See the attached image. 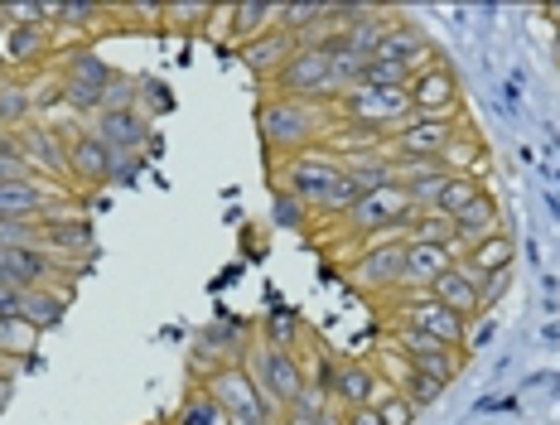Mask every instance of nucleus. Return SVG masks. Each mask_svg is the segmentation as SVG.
Masks as SVG:
<instances>
[{
    "instance_id": "6e6552de",
    "label": "nucleus",
    "mask_w": 560,
    "mask_h": 425,
    "mask_svg": "<svg viewBox=\"0 0 560 425\" xmlns=\"http://www.w3.org/2000/svg\"><path fill=\"white\" fill-rule=\"evenodd\" d=\"M198 382L218 397V406H223L232 421H280V411L261 397V387L252 382L247 363H223V368H208V372H198Z\"/></svg>"
},
{
    "instance_id": "f8f14e48",
    "label": "nucleus",
    "mask_w": 560,
    "mask_h": 425,
    "mask_svg": "<svg viewBox=\"0 0 560 425\" xmlns=\"http://www.w3.org/2000/svg\"><path fill=\"white\" fill-rule=\"evenodd\" d=\"M358 290L368 295H401L406 290V242H368L358 246V262L348 266Z\"/></svg>"
},
{
    "instance_id": "0eeeda50",
    "label": "nucleus",
    "mask_w": 560,
    "mask_h": 425,
    "mask_svg": "<svg viewBox=\"0 0 560 425\" xmlns=\"http://www.w3.org/2000/svg\"><path fill=\"white\" fill-rule=\"evenodd\" d=\"M392 319H396V329H416V334H430V338H440V344H450V348H469V319L445 310L430 290L392 295Z\"/></svg>"
},
{
    "instance_id": "c85d7f7f",
    "label": "nucleus",
    "mask_w": 560,
    "mask_h": 425,
    "mask_svg": "<svg viewBox=\"0 0 560 425\" xmlns=\"http://www.w3.org/2000/svg\"><path fill=\"white\" fill-rule=\"evenodd\" d=\"M170 425H232V416L218 406V397L208 392L198 377H189V387H184V401H179V411H174Z\"/></svg>"
},
{
    "instance_id": "aec40b11",
    "label": "nucleus",
    "mask_w": 560,
    "mask_h": 425,
    "mask_svg": "<svg viewBox=\"0 0 560 425\" xmlns=\"http://www.w3.org/2000/svg\"><path fill=\"white\" fill-rule=\"evenodd\" d=\"M445 180H450V170L440 160H392V184H401V194L411 198V208H420V213L435 208Z\"/></svg>"
},
{
    "instance_id": "f704fd0d",
    "label": "nucleus",
    "mask_w": 560,
    "mask_h": 425,
    "mask_svg": "<svg viewBox=\"0 0 560 425\" xmlns=\"http://www.w3.org/2000/svg\"><path fill=\"white\" fill-rule=\"evenodd\" d=\"M464 363H469V348H450V344H440V348H430V353H420L416 358V372H425V377H435V382H454V377L464 372Z\"/></svg>"
},
{
    "instance_id": "4be33fe9",
    "label": "nucleus",
    "mask_w": 560,
    "mask_h": 425,
    "mask_svg": "<svg viewBox=\"0 0 560 425\" xmlns=\"http://www.w3.org/2000/svg\"><path fill=\"white\" fill-rule=\"evenodd\" d=\"M300 44L290 39L285 30H266L261 39H252V44H242L237 49V58H242V68H247V73L261 82V88H271V78L280 73V68H285V58L295 54Z\"/></svg>"
},
{
    "instance_id": "49530a36",
    "label": "nucleus",
    "mask_w": 560,
    "mask_h": 425,
    "mask_svg": "<svg viewBox=\"0 0 560 425\" xmlns=\"http://www.w3.org/2000/svg\"><path fill=\"white\" fill-rule=\"evenodd\" d=\"M10 392H15V377H10L5 368H0V411L10 406Z\"/></svg>"
},
{
    "instance_id": "473e14b6",
    "label": "nucleus",
    "mask_w": 560,
    "mask_h": 425,
    "mask_svg": "<svg viewBox=\"0 0 560 425\" xmlns=\"http://www.w3.org/2000/svg\"><path fill=\"white\" fill-rule=\"evenodd\" d=\"M478 194H488V180H478V174H450L445 188H440V198H435V213L454 218V213H464Z\"/></svg>"
},
{
    "instance_id": "bb28decb",
    "label": "nucleus",
    "mask_w": 560,
    "mask_h": 425,
    "mask_svg": "<svg viewBox=\"0 0 560 425\" xmlns=\"http://www.w3.org/2000/svg\"><path fill=\"white\" fill-rule=\"evenodd\" d=\"M440 164H445L450 174H478V180H488V140L478 136L469 122H464L459 136L450 140V150L440 156Z\"/></svg>"
},
{
    "instance_id": "c03bdc74",
    "label": "nucleus",
    "mask_w": 560,
    "mask_h": 425,
    "mask_svg": "<svg viewBox=\"0 0 560 425\" xmlns=\"http://www.w3.org/2000/svg\"><path fill=\"white\" fill-rule=\"evenodd\" d=\"M140 164H145V156H112V184H131Z\"/></svg>"
},
{
    "instance_id": "412c9836",
    "label": "nucleus",
    "mask_w": 560,
    "mask_h": 425,
    "mask_svg": "<svg viewBox=\"0 0 560 425\" xmlns=\"http://www.w3.org/2000/svg\"><path fill=\"white\" fill-rule=\"evenodd\" d=\"M430 295H435V300L445 305V310H454L459 319H469V324L483 314V280H478L464 262H454L450 271H440L435 286H430Z\"/></svg>"
},
{
    "instance_id": "603ef678",
    "label": "nucleus",
    "mask_w": 560,
    "mask_h": 425,
    "mask_svg": "<svg viewBox=\"0 0 560 425\" xmlns=\"http://www.w3.org/2000/svg\"><path fill=\"white\" fill-rule=\"evenodd\" d=\"M232 425H276V421H232Z\"/></svg>"
},
{
    "instance_id": "39448f33",
    "label": "nucleus",
    "mask_w": 560,
    "mask_h": 425,
    "mask_svg": "<svg viewBox=\"0 0 560 425\" xmlns=\"http://www.w3.org/2000/svg\"><path fill=\"white\" fill-rule=\"evenodd\" d=\"M334 112H338V122H353V126H368V131L392 136L401 122H411V92L358 82V88H348L343 97L334 102Z\"/></svg>"
},
{
    "instance_id": "4468645a",
    "label": "nucleus",
    "mask_w": 560,
    "mask_h": 425,
    "mask_svg": "<svg viewBox=\"0 0 560 425\" xmlns=\"http://www.w3.org/2000/svg\"><path fill=\"white\" fill-rule=\"evenodd\" d=\"M39 246L54 256V262H63L78 276L83 256H92V222H88V213H58V218H44L39 222Z\"/></svg>"
},
{
    "instance_id": "e433bc0d",
    "label": "nucleus",
    "mask_w": 560,
    "mask_h": 425,
    "mask_svg": "<svg viewBox=\"0 0 560 425\" xmlns=\"http://www.w3.org/2000/svg\"><path fill=\"white\" fill-rule=\"evenodd\" d=\"M256 338L271 348H300L305 344V329H295V319L290 314H271L266 319V329H256Z\"/></svg>"
},
{
    "instance_id": "c756f323",
    "label": "nucleus",
    "mask_w": 560,
    "mask_h": 425,
    "mask_svg": "<svg viewBox=\"0 0 560 425\" xmlns=\"http://www.w3.org/2000/svg\"><path fill=\"white\" fill-rule=\"evenodd\" d=\"M107 15H112V5H102V0H58L54 34H83V39H88L92 30L107 25Z\"/></svg>"
},
{
    "instance_id": "f3484780",
    "label": "nucleus",
    "mask_w": 560,
    "mask_h": 425,
    "mask_svg": "<svg viewBox=\"0 0 560 425\" xmlns=\"http://www.w3.org/2000/svg\"><path fill=\"white\" fill-rule=\"evenodd\" d=\"M88 126L107 140L112 156H145L150 136H155V122H150L140 106H126V112H102V116H92Z\"/></svg>"
},
{
    "instance_id": "7c9ffc66",
    "label": "nucleus",
    "mask_w": 560,
    "mask_h": 425,
    "mask_svg": "<svg viewBox=\"0 0 560 425\" xmlns=\"http://www.w3.org/2000/svg\"><path fill=\"white\" fill-rule=\"evenodd\" d=\"M34 353H39V329L25 319H0V368L34 363Z\"/></svg>"
},
{
    "instance_id": "f03ea898",
    "label": "nucleus",
    "mask_w": 560,
    "mask_h": 425,
    "mask_svg": "<svg viewBox=\"0 0 560 425\" xmlns=\"http://www.w3.org/2000/svg\"><path fill=\"white\" fill-rule=\"evenodd\" d=\"M54 78H58V88H63V106H68V112H73L78 122H92V116H102V92H107V82L116 78V68L97 49L78 44V49L58 54Z\"/></svg>"
},
{
    "instance_id": "7ed1b4c3",
    "label": "nucleus",
    "mask_w": 560,
    "mask_h": 425,
    "mask_svg": "<svg viewBox=\"0 0 560 425\" xmlns=\"http://www.w3.org/2000/svg\"><path fill=\"white\" fill-rule=\"evenodd\" d=\"M266 92H280V97H300V102H319V106H334L343 97V82L334 73V58L324 49H295L285 58V68L271 78Z\"/></svg>"
},
{
    "instance_id": "2eb2a0df",
    "label": "nucleus",
    "mask_w": 560,
    "mask_h": 425,
    "mask_svg": "<svg viewBox=\"0 0 560 425\" xmlns=\"http://www.w3.org/2000/svg\"><path fill=\"white\" fill-rule=\"evenodd\" d=\"M252 338H256L252 324H232V319L208 324L203 334L194 338V377L208 372V368H223V363H242L252 348Z\"/></svg>"
},
{
    "instance_id": "a19ab883",
    "label": "nucleus",
    "mask_w": 560,
    "mask_h": 425,
    "mask_svg": "<svg viewBox=\"0 0 560 425\" xmlns=\"http://www.w3.org/2000/svg\"><path fill=\"white\" fill-rule=\"evenodd\" d=\"M372 406H377L382 425H411V421H416V406H411V401H406L401 392H382L377 401H372Z\"/></svg>"
},
{
    "instance_id": "1a4fd4ad",
    "label": "nucleus",
    "mask_w": 560,
    "mask_h": 425,
    "mask_svg": "<svg viewBox=\"0 0 560 425\" xmlns=\"http://www.w3.org/2000/svg\"><path fill=\"white\" fill-rule=\"evenodd\" d=\"M10 136H15L30 174H39V180H49L58 188H73V180H68V136H63V126L44 116V122H30Z\"/></svg>"
},
{
    "instance_id": "9d476101",
    "label": "nucleus",
    "mask_w": 560,
    "mask_h": 425,
    "mask_svg": "<svg viewBox=\"0 0 560 425\" xmlns=\"http://www.w3.org/2000/svg\"><path fill=\"white\" fill-rule=\"evenodd\" d=\"M63 136H68V180H73V194L88 198L92 188L112 184V150H107V140L92 131L88 122H68Z\"/></svg>"
},
{
    "instance_id": "20e7f679",
    "label": "nucleus",
    "mask_w": 560,
    "mask_h": 425,
    "mask_svg": "<svg viewBox=\"0 0 560 425\" xmlns=\"http://www.w3.org/2000/svg\"><path fill=\"white\" fill-rule=\"evenodd\" d=\"M247 372H252V382L261 387V397L271 401L276 411H285V406H295L300 392H305V368H300V348H271V344H261V338H252V348H247Z\"/></svg>"
},
{
    "instance_id": "a878e982",
    "label": "nucleus",
    "mask_w": 560,
    "mask_h": 425,
    "mask_svg": "<svg viewBox=\"0 0 560 425\" xmlns=\"http://www.w3.org/2000/svg\"><path fill=\"white\" fill-rule=\"evenodd\" d=\"M454 238H459L464 246H474V242H483V238H493L498 228H503V208H498V198L493 194H478L464 213H454Z\"/></svg>"
},
{
    "instance_id": "2f4dec72",
    "label": "nucleus",
    "mask_w": 560,
    "mask_h": 425,
    "mask_svg": "<svg viewBox=\"0 0 560 425\" xmlns=\"http://www.w3.org/2000/svg\"><path fill=\"white\" fill-rule=\"evenodd\" d=\"M368 363H372V372L382 377V387H387V392H406V382L416 377V363L406 358V353L396 348L392 338H382V344L368 353Z\"/></svg>"
},
{
    "instance_id": "5701e85b",
    "label": "nucleus",
    "mask_w": 560,
    "mask_h": 425,
    "mask_svg": "<svg viewBox=\"0 0 560 425\" xmlns=\"http://www.w3.org/2000/svg\"><path fill=\"white\" fill-rule=\"evenodd\" d=\"M68 305H73V280H54V286H34L25 290V305H20V319L34 324L44 334V329H58L68 314Z\"/></svg>"
},
{
    "instance_id": "8fccbe9b",
    "label": "nucleus",
    "mask_w": 560,
    "mask_h": 425,
    "mask_svg": "<svg viewBox=\"0 0 560 425\" xmlns=\"http://www.w3.org/2000/svg\"><path fill=\"white\" fill-rule=\"evenodd\" d=\"M546 15H551V25H560V5H546Z\"/></svg>"
},
{
    "instance_id": "79ce46f5",
    "label": "nucleus",
    "mask_w": 560,
    "mask_h": 425,
    "mask_svg": "<svg viewBox=\"0 0 560 425\" xmlns=\"http://www.w3.org/2000/svg\"><path fill=\"white\" fill-rule=\"evenodd\" d=\"M406 401H411L416 411H425V406H435L440 397H445V382H435V377H425V372H416L411 382H406V392H401Z\"/></svg>"
},
{
    "instance_id": "b1692460",
    "label": "nucleus",
    "mask_w": 560,
    "mask_h": 425,
    "mask_svg": "<svg viewBox=\"0 0 560 425\" xmlns=\"http://www.w3.org/2000/svg\"><path fill=\"white\" fill-rule=\"evenodd\" d=\"M512 262H517V242H512V232H508V228H498L493 238L474 242L469 252H464V266H469L478 280L508 276V271H512Z\"/></svg>"
},
{
    "instance_id": "423d86ee",
    "label": "nucleus",
    "mask_w": 560,
    "mask_h": 425,
    "mask_svg": "<svg viewBox=\"0 0 560 425\" xmlns=\"http://www.w3.org/2000/svg\"><path fill=\"white\" fill-rule=\"evenodd\" d=\"M276 174H280L276 188H285V194H295L310 213H319L324 198L334 194V184L343 180V160H338L334 150L314 146V150H305V156L276 160Z\"/></svg>"
},
{
    "instance_id": "cd10ccee",
    "label": "nucleus",
    "mask_w": 560,
    "mask_h": 425,
    "mask_svg": "<svg viewBox=\"0 0 560 425\" xmlns=\"http://www.w3.org/2000/svg\"><path fill=\"white\" fill-rule=\"evenodd\" d=\"M454 256L445 246H425V242H406V290H430L440 271H450Z\"/></svg>"
},
{
    "instance_id": "dca6fc26",
    "label": "nucleus",
    "mask_w": 560,
    "mask_h": 425,
    "mask_svg": "<svg viewBox=\"0 0 560 425\" xmlns=\"http://www.w3.org/2000/svg\"><path fill=\"white\" fill-rule=\"evenodd\" d=\"M58 34L44 30V25H5L0 30V54H5L10 64V78L20 73H34V68H44L49 58H58Z\"/></svg>"
},
{
    "instance_id": "a211bd4d",
    "label": "nucleus",
    "mask_w": 560,
    "mask_h": 425,
    "mask_svg": "<svg viewBox=\"0 0 560 425\" xmlns=\"http://www.w3.org/2000/svg\"><path fill=\"white\" fill-rule=\"evenodd\" d=\"M372 58H387V64H401L406 73L416 78L420 68H430L440 54H435V44H430V34L420 30L416 20H401V15H396V20H392V30H387V39H382V49L372 54Z\"/></svg>"
},
{
    "instance_id": "37998d69",
    "label": "nucleus",
    "mask_w": 560,
    "mask_h": 425,
    "mask_svg": "<svg viewBox=\"0 0 560 425\" xmlns=\"http://www.w3.org/2000/svg\"><path fill=\"white\" fill-rule=\"evenodd\" d=\"M5 25H44V30H49L44 0H10V5H5Z\"/></svg>"
},
{
    "instance_id": "a18cd8bd",
    "label": "nucleus",
    "mask_w": 560,
    "mask_h": 425,
    "mask_svg": "<svg viewBox=\"0 0 560 425\" xmlns=\"http://www.w3.org/2000/svg\"><path fill=\"white\" fill-rule=\"evenodd\" d=\"M343 421H348V425H382L377 406H358V411H343Z\"/></svg>"
},
{
    "instance_id": "58836bf2",
    "label": "nucleus",
    "mask_w": 560,
    "mask_h": 425,
    "mask_svg": "<svg viewBox=\"0 0 560 425\" xmlns=\"http://www.w3.org/2000/svg\"><path fill=\"white\" fill-rule=\"evenodd\" d=\"M276 222L280 228H290V232H305L310 222H314V213L300 204L295 194H285V188H276Z\"/></svg>"
},
{
    "instance_id": "ea45409f",
    "label": "nucleus",
    "mask_w": 560,
    "mask_h": 425,
    "mask_svg": "<svg viewBox=\"0 0 560 425\" xmlns=\"http://www.w3.org/2000/svg\"><path fill=\"white\" fill-rule=\"evenodd\" d=\"M363 82H372V88H406V82H411V73H406L401 64H387V58H368Z\"/></svg>"
},
{
    "instance_id": "9b49d317",
    "label": "nucleus",
    "mask_w": 560,
    "mask_h": 425,
    "mask_svg": "<svg viewBox=\"0 0 560 425\" xmlns=\"http://www.w3.org/2000/svg\"><path fill=\"white\" fill-rule=\"evenodd\" d=\"M469 116H411L387 136L392 160H440Z\"/></svg>"
},
{
    "instance_id": "c9c22d12",
    "label": "nucleus",
    "mask_w": 560,
    "mask_h": 425,
    "mask_svg": "<svg viewBox=\"0 0 560 425\" xmlns=\"http://www.w3.org/2000/svg\"><path fill=\"white\" fill-rule=\"evenodd\" d=\"M406 242H425V246H450L454 242V222L445 218V213H420L416 208V218H411V228H406Z\"/></svg>"
},
{
    "instance_id": "72a5a7b5",
    "label": "nucleus",
    "mask_w": 560,
    "mask_h": 425,
    "mask_svg": "<svg viewBox=\"0 0 560 425\" xmlns=\"http://www.w3.org/2000/svg\"><path fill=\"white\" fill-rule=\"evenodd\" d=\"M208 20H213V5H208V0H165V30L208 34Z\"/></svg>"
},
{
    "instance_id": "6ab92c4d",
    "label": "nucleus",
    "mask_w": 560,
    "mask_h": 425,
    "mask_svg": "<svg viewBox=\"0 0 560 425\" xmlns=\"http://www.w3.org/2000/svg\"><path fill=\"white\" fill-rule=\"evenodd\" d=\"M387 387H382V377L372 372V363L368 358H338V368H334V406H343V411H358V406H372Z\"/></svg>"
},
{
    "instance_id": "f257e3e1",
    "label": "nucleus",
    "mask_w": 560,
    "mask_h": 425,
    "mask_svg": "<svg viewBox=\"0 0 560 425\" xmlns=\"http://www.w3.org/2000/svg\"><path fill=\"white\" fill-rule=\"evenodd\" d=\"M334 122H338V112L334 106H319V102L280 97V92H266V97L256 102V136H261L271 164L324 146L334 131Z\"/></svg>"
},
{
    "instance_id": "ddd939ff",
    "label": "nucleus",
    "mask_w": 560,
    "mask_h": 425,
    "mask_svg": "<svg viewBox=\"0 0 560 425\" xmlns=\"http://www.w3.org/2000/svg\"><path fill=\"white\" fill-rule=\"evenodd\" d=\"M406 92H411V116H464L459 73H454L445 58L420 68V73L406 82Z\"/></svg>"
},
{
    "instance_id": "393cba45",
    "label": "nucleus",
    "mask_w": 560,
    "mask_h": 425,
    "mask_svg": "<svg viewBox=\"0 0 560 425\" xmlns=\"http://www.w3.org/2000/svg\"><path fill=\"white\" fill-rule=\"evenodd\" d=\"M280 5L276 0H232V34H228V49H242V44L261 39L266 30H276Z\"/></svg>"
},
{
    "instance_id": "4c0bfd02",
    "label": "nucleus",
    "mask_w": 560,
    "mask_h": 425,
    "mask_svg": "<svg viewBox=\"0 0 560 425\" xmlns=\"http://www.w3.org/2000/svg\"><path fill=\"white\" fill-rule=\"evenodd\" d=\"M136 106L150 116V122H155L160 112H170V106H174V92L160 78H136Z\"/></svg>"
},
{
    "instance_id": "de8ad7c7",
    "label": "nucleus",
    "mask_w": 560,
    "mask_h": 425,
    "mask_svg": "<svg viewBox=\"0 0 560 425\" xmlns=\"http://www.w3.org/2000/svg\"><path fill=\"white\" fill-rule=\"evenodd\" d=\"M319 425H348V421H343V406H334V401H329V411L319 416Z\"/></svg>"
},
{
    "instance_id": "09e8293b",
    "label": "nucleus",
    "mask_w": 560,
    "mask_h": 425,
    "mask_svg": "<svg viewBox=\"0 0 560 425\" xmlns=\"http://www.w3.org/2000/svg\"><path fill=\"white\" fill-rule=\"evenodd\" d=\"M551 39H556V64H560V25H551Z\"/></svg>"
},
{
    "instance_id": "3c124183",
    "label": "nucleus",
    "mask_w": 560,
    "mask_h": 425,
    "mask_svg": "<svg viewBox=\"0 0 560 425\" xmlns=\"http://www.w3.org/2000/svg\"><path fill=\"white\" fill-rule=\"evenodd\" d=\"M10 78V64H5V54H0V82H5Z\"/></svg>"
}]
</instances>
